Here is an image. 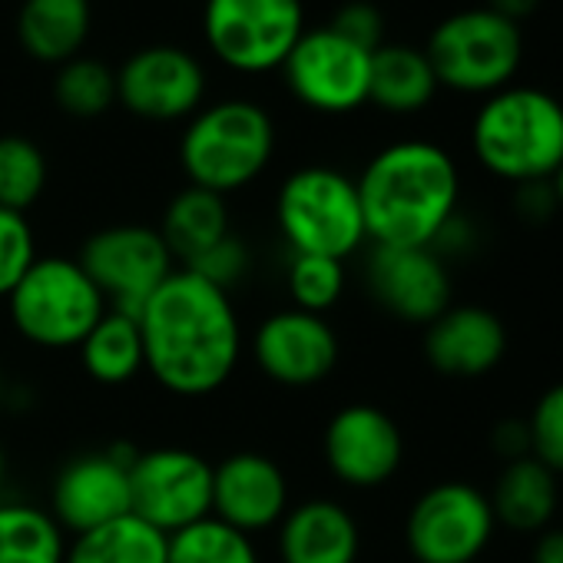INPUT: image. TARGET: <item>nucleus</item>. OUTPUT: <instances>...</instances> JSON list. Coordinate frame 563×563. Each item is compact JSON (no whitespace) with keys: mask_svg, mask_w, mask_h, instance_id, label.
<instances>
[{"mask_svg":"<svg viewBox=\"0 0 563 563\" xmlns=\"http://www.w3.org/2000/svg\"><path fill=\"white\" fill-rule=\"evenodd\" d=\"M146 372L169 395L219 391L242 358V322L225 289L176 268L136 312Z\"/></svg>","mask_w":563,"mask_h":563,"instance_id":"nucleus-1","label":"nucleus"},{"mask_svg":"<svg viewBox=\"0 0 563 563\" xmlns=\"http://www.w3.org/2000/svg\"><path fill=\"white\" fill-rule=\"evenodd\" d=\"M365 232L375 245H434L457 216L461 176L448 150L428 140H401L368 159L355 179Z\"/></svg>","mask_w":563,"mask_h":563,"instance_id":"nucleus-2","label":"nucleus"},{"mask_svg":"<svg viewBox=\"0 0 563 563\" xmlns=\"http://www.w3.org/2000/svg\"><path fill=\"white\" fill-rule=\"evenodd\" d=\"M471 146L497 179H550L563 163V103L537 87H504L481 103Z\"/></svg>","mask_w":563,"mask_h":563,"instance_id":"nucleus-3","label":"nucleus"},{"mask_svg":"<svg viewBox=\"0 0 563 563\" xmlns=\"http://www.w3.org/2000/svg\"><path fill=\"white\" fill-rule=\"evenodd\" d=\"M275 153V123L252 100L199 107L179 140V166L189 186L229 196L255 183Z\"/></svg>","mask_w":563,"mask_h":563,"instance_id":"nucleus-4","label":"nucleus"},{"mask_svg":"<svg viewBox=\"0 0 563 563\" xmlns=\"http://www.w3.org/2000/svg\"><path fill=\"white\" fill-rule=\"evenodd\" d=\"M107 299L77 258L47 255L21 275L8 296L18 335L37 349H80L107 316Z\"/></svg>","mask_w":563,"mask_h":563,"instance_id":"nucleus-5","label":"nucleus"},{"mask_svg":"<svg viewBox=\"0 0 563 563\" xmlns=\"http://www.w3.org/2000/svg\"><path fill=\"white\" fill-rule=\"evenodd\" d=\"M278 232L296 255L349 258L368 239L358 186L332 166H302L278 189Z\"/></svg>","mask_w":563,"mask_h":563,"instance_id":"nucleus-6","label":"nucleus"},{"mask_svg":"<svg viewBox=\"0 0 563 563\" xmlns=\"http://www.w3.org/2000/svg\"><path fill=\"white\" fill-rule=\"evenodd\" d=\"M438 87L454 93H497L523 60L520 24L494 14L490 8H467L444 18L424 47Z\"/></svg>","mask_w":563,"mask_h":563,"instance_id":"nucleus-7","label":"nucleus"},{"mask_svg":"<svg viewBox=\"0 0 563 563\" xmlns=\"http://www.w3.org/2000/svg\"><path fill=\"white\" fill-rule=\"evenodd\" d=\"M302 34V0H206L202 8V37L235 74L282 70Z\"/></svg>","mask_w":563,"mask_h":563,"instance_id":"nucleus-8","label":"nucleus"},{"mask_svg":"<svg viewBox=\"0 0 563 563\" xmlns=\"http://www.w3.org/2000/svg\"><path fill=\"white\" fill-rule=\"evenodd\" d=\"M490 497L464 481L428 487L405 523L408 550L418 563H474L494 540Z\"/></svg>","mask_w":563,"mask_h":563,"instance_id":"nucleus-9","label":"nucleus"},{"mask_svg":"<svg viewBox=\"0 0 563 563\" xmlns=\"http://www.w3.org/2000/svg\"><path fill=\"white\" fill-rule=\"evenodd\" d=\"M77 262L103 292L107 306L126 316H136L146 299L176 272V258L150 225H110L93 232Z\"/></svg>","mask_w":563,"mask_h":563,"instance_id":"nucleus-10","label":"nucleus"},{"mask_svg":"<svg viewBox=\"0 0 563 563\" xmlns=\"http://www.w3.org/2000/svg\"><path fill=\"white\" fill-rule=\"evenodd\" d=\"M282 77L302 107L342 117L368 103L372 54L332 27L306 31L282 64Z\"/></svg>","mask_w":563,"mask_h":563,"instance_id":"nucleus-11","label":"nucleus"},{"mask_svg":"<svg viewBox=\"0 0 563 563\" xmlns=\"http://www.w3.org/2000/svg\"><path fill=\"white\" fill-rule=\"evenodd\" d=\"M133 514L159 533L212 517V464L189 448H153L130 464Z\"/></svg>","mask_w":563,"mask_h":563,"instance_id":"nucleus-12","label":"nucleus"},{"mask_svg":"<svg viewBox=\"0 0 563 563\" xmlns=\"http://www.w3.org/2000/svg\"><path fill=\"white\" fill-rule=\"evenodd\" d=\"M206 97L202 64L173 44H153L117 70V103L150 123L189 120Z\"/></svg>","mask_w":563,"mask_h":563,"instance_id":"nucleus-13","label":"nucleus"},{"mask_svg":"<svg viewBox=\"0 0 563 563\" xmlns=\"http://www.w3.org/2000/svg\"><path fill=\"white\" fill-rule=\"evenodd\" d=\"M252 358L258 372L286 388H312L339 365V335L325 316L282 309L258 322L252 335Z\"/></svg>","mask_w":563,"mask_h":563,"instance_id":"nucleus-14","label":"nucleus"},{"mask_svg":"<svg viewBox=\"0 0 563 563\" xmlns=\"http://www.w3.org/2000/svg\"><path fill=\"white\" fill-rule=\"evenodd\" d=\"M133 457L136 454H120L117 448H110L80 454L70 464H64L51 490V517L60 523V530H70L77 537L133 514Z\"/></svg>","mask_w":563,"mask_h":563,"instance_id":"nucleus-15","label":"nucleus"},{"mask_svg":"<svg viewBox=\"0 0 563 563\" xmlns=\"http://www.w3.org/2000/svg\"><path fill=\"white\" fill-rule=\"evenodd\" d=\"M329 471L358 490L388 484L405 457L401 428L375 405H349L332 415L322 438Z\"/></svg>","mask_w":563,"mask_h":563,"instance_id":"nucleus-16","label":"nucleus"},{"mask_svg":"<svg viewBox=\"0 0 563 563\" xmlns=\"http://www.w3.org/2000/svg\"><path fill=\"white\" fill-rule=\"evenodd\" d=\"M368 289L385 312L411 325H431L451 309V275L428 245H375L368 255Z\"/></svg>","mask_w":563,"mask_h":563,"instance_id":"nucleus-17","label":"nucleus"},{"mask_svg":"<svg viewBox=\"0 0 563 563\" xmlns=\"http://www.w3.org/2000/svg\"><path fill=\"white\" fill-rule=\"evenodd\" d=\"M286 514L289 481L272 457L258 451H239L212 467V517L222 523L252 537L258 530L278 527Z\"/></svg>","mask_w":563,"mask_h":563,"instance_id":"nucleus-18","label":"nucleus"},{"mask_svg":"<svg viewBox=\"0 0 563 563\" xmlns=\"http://www.w3.org/2000/svg\"><path fill=\"white\" fill-rule=\"evenodd\" d=\"M424 355L431 368L448 378H481L507 355L504 322L481 306L448 309L428 325Z\"/></svg>","mask_w":563,"mask_h":563,"instance_id":"nucleus-19","label":"nucleus"},{"mask_svg":"<svg viewBox=\"0 0 563 563\" xmlns=\"http://www.w3.org/2000/svg\"><path fill=\"white\" fill-rule=\"evenodd\" d=\"M362 533L349 507L329 497L302 500L289 507L278 523L282 563H355Z\"/></svg>","mask_w":563,"mask_h":563,"instance_id":"nucleus-20","label":"nucleus"},{"mask_svg":"<svg viewBox=\"0 0 563 563\" xmlns=\"http://www.w3.org/2000/svg\"><path fill=\"white\" fill-rule=\"evenodd\" d=\"M90 24V0H24L18 14V41L34 60L60 67L80 57Z\"/></svg>","mask_w":563,"mask_h":563,"instance_id":"nucleus-21","label":"nucleus"},{"mask_svg":"<svg viewBox=\"0 0 563 563\" xmlns=\"http://www.w3.org/2000/svg\"><path fill=\"white\" fill-rule=\"evenodd\" d=\"M490 507L497 523L520 533H537L556 510V474L530 454L507 461L494 484Z\"/></svg>","mask_w":563,"mask_h":563,"instance_id":"nucleus-22","label":"nucleus"},{"mask_svg":"<svg viewBox=\"0 0 563 563\" xmlns=\"http://www.w3.org/2000/svg\"><path fill=\"white\" fill-rule=\"evenodd\" d=\"M438 93V77L424 57V51L405 44H382L372 54V80L368 103L385 113H418Z\"/></svg>","mask_w":563,"mask_h":563,"instance_id":"nucleus-23","label":"nucleus"},{"mask_svg":"<svg viewBox=\"0 0 563 563\" xmlns=\"http://www.w3.org/2000/svg\"><path fill=\"white\" fill-rule=\"evenodd\" d=\"M229 232L232 229H229L225 199L209 189H199V186H186L183 192L173 196V202L166 206V216H163V229H159L173 258L183 265L199 258L206 249L222 242Z\"/></svg>","mask_w":563,"mask_h":563,"instance_id":"nucleus-24","label":"nucleus"},{"mask_svg":"<svg viewBox=\"0 0 563 563\" xmlns=\"http://www.w3.org/2000/svg\"><path fill=\"white\" fill-rule=\"evenodd\" d=\"M80 362H84V372L100 385L117 388V385L133 382L146 368L136 316L107 309V316L80 342Z\"/></svg>","mask_w":563,"mask_h":563,"instance_id":"nucleus-25","label":"nucleus"},{"mask_svg":"<svg viewBox=\"0 0 563 563\" xmlns=\"http://www.w3.org/2000/svg\"><path fill=\"white\" fill-rule=\"evenodd\" d=\"M169 537L136 514L117 517L67 543L64 563H166Z\"/></svg>","mask_w":563,"mask_h":563,"instance_id":"nucleus-26","label":"nucleus"},{"mask_svg":"<svg viewBox=\"0 0 563 563\" xmlns=\"http://www.w3.org/2000/svg\"><path fill=\"white\" fill-rule=\"evenodd\" d=\"M67 533L51 510L0 504V563H64Z\"/></svg>","mask_w":563,"mask_h":563,"instance_id":"nucleus-27","label":"nucleus"},{"mask_svg":"<svg viewBox=\"0 0 563 563\" xmlns=\"http://www.w3.org/2000/svg\"><path fill=\"white\" fill-rule=\"evenodd\" d=\"M166 563H258V550L249 533L206 517L169 533Z\"/></svg>","mask_w":563,"mask_h":563,"instance_id":"nucleus-28","label":"nucleus"},{"mask_svg":"<svg viewBox=\"0 0 563 563\" xmlns=\"http://www.w3.org/2000/svg\"><path fill=\"white\" fill-rule=\"evenodd\" d=\"M54 97L64 113L77 120L103 117L117 103V70H110L97 57H74L57 67Z\"/></svg>","mask_w":563,"mask_h":563,"instance_id":"nucleus-29","label":"nucleus"},{"mask_svg":"<svg viewBox=\"0 0 563 563\" xmlns=\"http://www.w3.org/2000/svg\"><path fill=\"white\" fill-rule=\"evenodd\" d=\"M47 186V159L27 136H0V206L27 212Z\"/></svg>","mask_w":563,"mask_h":563,"instance_id":"nucleus-30","label":"nucleus"},{"mask_svg":"<svg viewBox=\"0 0 563 563\" xmlns=\"http://www.w3.org/2000/svg\"><path fill=\"white\" fill-rule=\"evenodd\" d=\"M286 282L292 309L325 316L345 292V262L329 255H292Z\"/></svg>","mask_w":563,"mask_h":563,"instance_id":"nucleus-31","label":"nucleus"},{"mask_svg":"<svg viewBox=\"0 0 563 563\" xmlns=\"http://www.w3.org/2000/svg\"><path fill=\"white\" fill-rule=\"evenodd\" d=\"M527 434H530V457H537L553 474H563V382L537 398L527 418Z\"/></svg>","mask_w":563,"mask_h":563,"instance_id":"nucleus-32","label":"nucleus"},{"mask_svg":"<svg viewBox=\"0 0 563 563\" xmlns=\"http://www.w3.org/2000/svg\"><path fill=\"white\" fill-rule=\"evenodd\" d=\"M37 262V239L24 212L0 206V299H8L21 275Z\"/></svg>","mask_w":563,"mask_h":563,"instance_id":"nucleus-33","label":"nucleus"},{"mask_svg":"<svg viewBox=\"0 0 563 563\" xmlns=\"http://www.w3.org/2000/svg\"><path fill=\"white\" fill-rule=\"evenodd\" d=\"M183 268H189V272H196V275H202V278H209L212 286H219V289H232L235 282L249 272V249H245V242L239 239V235H225L222 242H216L212 249H206L199 258H192L189 265H183Z\"/></svg>","mask_w":563,"mask_h":563,"instance_id":"nucleus-34","label":"nucleus"},{"mask_svg":"<svg viewBox=\"0 0 563 563\" xmlns=\"http://www.w3.org/2000/svg\"><path fill=\"white\" fill-rule=\"evenodd\" d=\"M329 27L349 37L352 44L365 47L368 54H375L385 44V18L368 0H352V4L339 8Z\"/></svg>","mask_w":563,"mask_h":563,"instance_id":"nucleus-35","label":"nucleus"},{"mask_svg":"<svg viewBox=\"0 0 563 563\" xmlns=\"http://www.w3.org/2000/svg\"><path fill=\"white\" fill-rule=\"evenodd\" d=\"M514 206H517V212H520L527 222H543V219H550V212L556 209V196H553V189H550V179L520 183V186H517V196H514Z\"/></svg>","mask_w":563,"mask_h":563,"instance_id":"nucleus-36","label":"nucleus"},{"mask_svg":"<svg viewBox=\"0 0 563 563\" xmlns=\"http://www.w3.org/2000/svg\"><path fill=\"white\" fill-rule=\"evenodd\" d=\"M494 448L507 457V461H517V457H527L530 454V434H527V421H517V418H507L494 428Z\"/></svg>","mask_w":563,"mask_h":563,"instance_id":"nucleus-37","label":"nucleus"},{"mask_svg":"<svg viewBox=\"0 0 563 563\" xmlns=\"http://www.w3.org/2000/svg\"><path fill=\"white\" fill-rule=\"evenodd\" d=\"M533 563H563V527L547 530L533 543Z\"/></svg>","mask_w":563,"mask_h":563,"instance_id":"nucleus-38","label":"nucleus"},{"mask_svg":"<svg viewBox=\"0 0 563 563\" xmlns=\"http://www.w3.org/2000/svg\"><path fill=\"white\" fill-rule=\"evenodd\" d=\"M484 8H490L494 14H500V18L520 24V21H527V18L540 8V0H487Z\"/></svg>","mask_w":563,"mask_h":563,"instance_id":"nucleus-39","label":"nucleus"},{"mask_svg":"<svg viewBox=\"0 0 563 563\" xmlns=\"http://www.w3.org/2000/svg\"><path fill=\"white\" fill-rule=\"evenodd\" d=\"M550 189H553V196H556V206L563 209V163H560L556 173L550 176Z\"/></svg>","mask_w":563,"mask_h":563,"instance_id":"nucleus-40","label":"nucleus"},{"mask_svg":"<svg viewBox=\"0 0 563 563\" xmlns=\"http://www.w3.org/2000/svg\"><path fill=\"white\" fill-rule=\"evenodd\" d=\"M4 474H8V457H4V444H0V484H4Z\"/></svg>","mask_w":563,"mask_h":563,"instance_id":"nucleus-41","label":"nucleus"},{"mask_svg":"<svg viewBox=\"0 0 563 563\" xmlns=\"http://www.w3.org/2000/svg\"><path fill=\"white\" fill-rule=\"evenodd\" d=\"M0 398H4V372H0Z\"/></svg>","mask_w":563,"mask_h":563,"instance_id":"nucleus-42","label":"nucleus"}]
</instances>
